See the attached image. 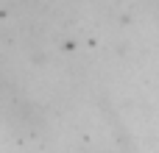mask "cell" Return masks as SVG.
I'll return each instance as SVG.
<instances>
[{
	"instance_id": "6da1fadb",
	"label": "cell",
	"mask_w": 159,
	"mask_h": 153,
	"mask_svg": "<svg viewBox=\"0 0 159 153\" xmlns=\"http://www.w3.org/2000/svg\"><path fill=\"white\" fill-rule=\"evenodd\" d=\"M148 6H151V11L157 14V20H159V0H148Z\"/></svg>"
}]
</instances>
